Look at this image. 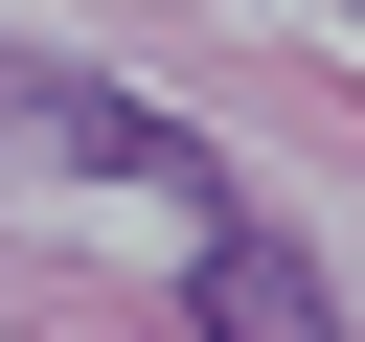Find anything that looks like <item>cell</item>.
<instances>
[{"label":"cell","instance_id":"obj_1","mask_svg":"<svg viewBox=\"0 0 365 342\" xmlns=\"http://www.w3.org/2000/svg\"><path fill=\"white\" fill-rule=\"evenodd\" d=\"M182 319H205V342H319V274H297V251H274V228L228 205V228H205V296H182Z\"/></svg>","mask_w":365,"mask_h":342}]
</instances>
